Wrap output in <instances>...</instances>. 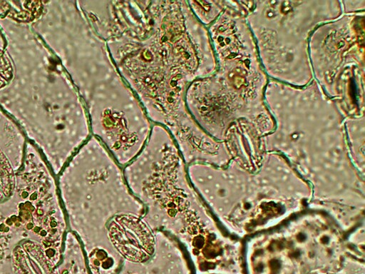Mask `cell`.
Instances as JSON below:
<instances>
[{"label": "cell", "mask_w": 365, "mask_h": 274, "mask_svg": "<svg viewBox=\"0 0 365 274\" xmlns=\"http://www.w3.org/2000/svg\"><path fill=\"white\" fill-rule=\"evenodd\" d=\"M126 183L143 203L145 222L174 238L200 269L237 253L239 242L222 230L191 184L187 166L168 130L153 124L138 156L123 168Z\"/></svg>", "instance_id": "cell-1"}, {"label": "cell", "mask_w": 365, "mask_h": 274, "mask_svg": "<svg viewBox=\"0 0 365 274\" xmlns=\"http://www.w3.org/2000/svg\"><path fill=\"white\" fill-rule=\"evenodd\" d=\"M251 9L249 1H226L223 12L207 28L217 68L191 82L185 92L195 121L221 142L235 126L250 125L264 136L274 128L264 101L269 78L246 21Z\"/></svg>", "instance_id": "cell-2"}, {"label": "cell", "mask_w": 365, "mask_h": 274, "mask_svg": "<svg viewBox=\"0 0 365 274\" xmlns=\"http://www.w3.org/2000/svg\"><path fill=\"white\" fill-rule=\"evenodd\" d=\"M66 66L85 106L91 136L123 168L140 152L153 123L84 16L66 29Z\"/></svg>", "instance_id": "cell-3"}, {"label": "cell", "mask_w": 365, "mask_h": 274, "mask_svg": "<svg viewBox=\"0 0 365 274\" xmlns=\"http://www.w3.org/2000/svg\"><path fill=\"white\" fill-rule=\"evenodd\" d=\"M264 101L274 123L263 138L265 152L281 154L306 176L355 174L344 117L314 79L304 86L269 79Z\"/></svg>", "instance_id": "cell-4"}, {"label": "cell", "mask_w": 365, "mask_h": 274, "mask_svg": "<svg viewBox=\"0 0 365 274\" xmlns=\"http://www.w3.org/2000/svg\"><path fill=\"white\" fill-rule=\"evenodd\" d=\"M61 187L71 232L79 240L93 273L112 272L123 259L109 240L110 222L120 214L145 213L126 183L123 168L91 136L69 161Z\"/></svg>", "instance_id": "cell-5"}, {"label": "cell", "mask_w": 365, "mask_h": 274, "mask_svg": "<svg viewBox=\"0 0 365 274\" xmlns=\"http://www.w3.org/2000/svg\"><path fill=\"white\" fill-rule=\"evenodd\" d=\"M341 14L340 1H255L246 21L269 79L294 86L311 83L309 38Z\"/></svg>", "instance_id": "cell-6"}, {"label": "cell", "mask_w": 365, "mask_h": 274, "mask_svg": "<svg viewBox=\"0 0 365 274\" xmlns=\"http://www.w3.org/2000/svg\"><path fill=\"white\" fill-rule=\"evenodd\" d=\"M123 78L135 93L152 123L178 131L193 118L185 104L192 82L155 37L152 24L139 39L118 36L106 42Z\"/></svg>", "instance_id": "cell-7"}, {"label": "cell", "mask_w": 365, "mask_h": 274, "mask_svg": "<svg viewBox=\"0 0 365 274\" xmlns=\"http://www.w3.org/2000/svg\"><path fill=\"white\" fill-rule=\"evenodd\" d=\"M365 12L321 24L309 41L313 79L344 118L364 115Z\"/></svg>", "instance_id": "cell-8"}, {"label": "cell", "mask_w": 365, "mask_h": 274, "mask_svg": "<svg viewBox=\"0 0 365 274\" xmlns=\"http://www.w3.org/2000/svg\"><path fill=\"white\" fill-rule=\"evenodd\" d=\"M108 233L111 244L123 260L143 262L154 252L155 231L141 215H116L108 225Z\"/></svg>", "instance_id": "cell-9"}, {"label": "cell", "mask_w": 365, "mask_h": 274, "mask_svg": "<svg viewBox=\"0 0 365 274\" xmlns=\"http://www.w3.org/2000/svg\"><path fill=\"white\" fill-rule=\"evenodd\" d=\"M344 128L350 159L355 168L363 173L364 168V115L344 118Z\"/></svg>", "instance_id": "cell-10"}, {"label": "cell", "mask_w": 365, "mask_h": 274, "mask_svg": "<svg viewBox=\"0 0 365 274\" xmlns=\"http://www.w3.org/2000/svg\"><path fill=\"white\" fill-rule=\"evenodd\" d=\"M188 5L197 20L208 28L226 7V1H188Z\"/></svg>", "instance_id": "cell-11"}, {"label": "cell", "mask_w": 365, "mask_h": 274, "mask_svg": "<svg viewBox=\"0 0 365 274\" xmlns=\"http://www.w3.org/2000/svg\"><path fill=\"white\" fill-rule=\"evenodd\" d=\"M342 14L365 12V0L340 1Z\"/></svg>", "instance_id": "cell-12"}]
</instances>
